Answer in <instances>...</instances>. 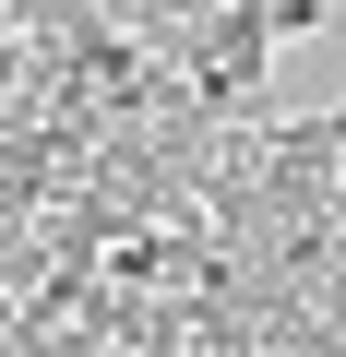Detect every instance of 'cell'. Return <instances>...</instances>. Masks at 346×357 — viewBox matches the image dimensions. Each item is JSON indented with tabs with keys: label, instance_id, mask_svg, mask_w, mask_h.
I'll return each instance as SVG.
<instances>
[{
	"label": "cell",
	"instance_id": "obj_1",
	"mask_svg": "<svg viewBox=\"0 0 346 357\" xmlns=\"http://www.w3.org/2000/svg\"><path fill=\"white\" fill-rule=\"evenodd\" d=\"M263 24H275V48H298V36L334 24V0H263Z\"/></svg>",
	"mask_w": 346,
	"mask_h": 357
}]
</instances>
